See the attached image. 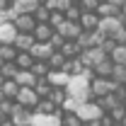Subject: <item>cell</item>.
<instances>
[{
    "instance_id": "cell-11",
    "label": "cell",
    "mask_w": 126,
    "mask_h": 126,
    "mask_svg": "<svg viewBox=\"0 0 126 126\" xmlns=\"http://www.w3.org/2000/svg\"><path fill=\"white\" fill-rule=\"evenodd\" d=\"M68 73L65 70H61V68H51L46 73V80L51 82V87H65V82H68Z\"/></svg>"
},
{
    "instance_id": "cell-38",
    "label": "cell",
    "mask_w": 126,
    "mask_h": 126,
    "mask_svg": "<svg viewBox=\"0 0 126 126\" xmlns=\"http://www.w3.org/2000/svg\"><path fill=\"white\" fill-rule=\"evenodd\" d=\"M5 5H7V2H5V0H0V10H2V7H5Z\"/></svg>"
},
{
    "instance_id": "cell-24",
    "label": "cell",
    "mask_w": 126,
    "mask_h": 126,
    "mask_svg": "<svg viewBox=\"0 0 126 126\" xmlns=\"http://www.w3.org/2000/svg\"><path fill=\"white\" fill-rule=\"evenodd\" d=\"M29 70L36 75V78H46V73L51 70V68H48V63H46V61H34V63L29 65Z\"/></svg>"
},
{
    "instance_id": "cell-20",
    "label": "cell",
    "mask_w": 126,
    "mask_h": 126,
    "mask_svg": "<svg viewBox=\"0 0 126 126\" xmlns=\"http://www.w3.org/2000/svg\"><path fill=\"white\" fill-rule=\"evenodd\" d=\"M109 78L114 80V82H121V85H124V82H126V65H124V63H114Z\"/></svg>"
},
{
    "instance_id": "cell-5",
    "label": "cell",
    "mask_w": 126,
    "mask_h": 126,
    "mask_svg": "<svg viewBox=\"0 0 126 126\" xmlns=\"http://www.w3.org/2000/svg\"><path fill=\"white\" fill-rule=\"evenodd\" d=\"M51 51H53V46L48 41H34L29 46V53H32L34 61H46L48 56H51Z\"/></svg>"
},
{
    "instance_id": "cell-7",
    "label": "cell",
    "mask_w": 126,
    "mask_h": 126,
    "mask_svg": "<svg viewBox=\"0 0 126 126\" xmlns=\"http://www.w3.org/2000/svg\"><path fill=\"white\" fill-rule=\"evenodd\" d=\"M53 32L63 34V39H75L80 32H82V27H80L78 22H73V19H63V24L58 27V29H53Z\"/></svg>"
},
{
    "instance_id": "cell-15",
    "label": "cell",
    "mask_w": 126,
    "mask_h": 126,
    "mask_svg": "<svg viewBox=\"0 0 126 126\" xmlns=\"http://www.w3.org/2000/svg\"><path fill=\"white\" fill-rule=\"evenodd\" d=\"M10 5H12V7L17 10V15H32V12L36 10L39 0H12Z\"/></svg>"
},
{
    "instance_id": "cell-42",
    "label": "cell",
    "mask_w": 126,
    "mask_h": 126,
    "mask_svg": "<svg viewBox=\"0 0 126 126\" xmlns=\"http://www.w3.org/2000/svg\"><path fill=\"white\" fill-rule=\"evenodd\" d=\"M5 2H7V5H10V2H12V0H5Z\"/></svg>"
},
{
    "instance_id": "cell-43",
    "label": "cell",
    "mask_w": 126,
    "mask_h": 126,
    "mask_svg": "<svg viewBox=\"0 0 126 126\" xmlns=\"http://www.w3.org/2000/svg\"><path fill=\"white\" fill-rule=\"evenodd\" d=\"M2 80H5V78H2V75H0V82H2Z\"/></svg>"
},
{
    "instance_id": "cell-26",
    "label": "cell",
    "mask_w": 126,
    "mask_h": 126,
    "mask_svg": "<svg viewBox=\"0 0 126 126\" xmlns=\"http://www.w3.org/2000/svg\"><path fill=\"white\" fill-rule=\"evenodd\" d=\"M46 97L53 102V104H56V107H61L63 99H65V87H51V92H48Z\"/></svg>"
},
{
    "instance_id": "cell-40",
    "label": "cell",
    "mask_w": 126,
    "mask_h": 126,
    "mask_svg": "<svg viewBox=\"0 0 126 126\" xmlns=\"http://www.w3.org/2000/svg\"><path fill=\"white\" fill-rule=\"evenodd\" d=\"M121 124H124V126H126V114H124V119H121Z\"/></svg>"
},
{
    "instance_id": "cell-3",
    "label": "cell",
    "mask_w": 126,
    "mask_h": 126,
    "mask_svg": "<svg viewBox=\"0 0 126 126\" xmlns=\"http://www.w3.org/2000/svg\"><path fill=\"white\" fill-rule=\"evenodd\" d=\"M75 114H78L80 121H94V119H99L104 111H102V107H99L94 99H85V102H80V104H78Z\"/></svg>"
},
{
    "instance_id": "cell-19",
    "label": "cell",
    "mask_w": 126,
    "mask_h": 126,
    "mask_svg": "<svg viewBox=\"0 0 126 126\" xmlns=\"http://www.w3.org/2000/svg\"><path fill=\"white\" fill-rule=\"evenodd\" d=\"M58 51H61L65 58H73V56H78V53H80V46L75 44V39H65V41H63V46L58 48Z\"/></svg>"
},
{
    "instance_id": "cell-29",
    "label": "cell",
    "mask_w": 126,
    "mask_h": 126,
    "mask_svg": "<svg viewBox=\"0 0 126 126\" xmlns=\"http://www.w3.org/2000/svg\"><path fill=\"white\" fill-rule=\"evenodd\" d=\"M48 15H51V10H48L44 2H39V5H36V10L32 12V17H34L36 22H46V19H48Z\"/></svg>"
},
{
    "instance_id": "cell-16",
    "label": "cell",
    "mask_w": 126,
    "mask_h": 126,
    "mask_svg": "<svg viewBox=\"0 0 126 126\" xmlns=\"http://www.w3.org/2000/svg\"><path fill=\"white\" fill-rule=\"evenodd\" d=\"M12 24L17 27V32H32L34 24H36V19L32 15H17L15 19H12Z\"/></svg>"
},
{
    "instance_id": "cell-44",
    "label": "cell",
    "mask_w": 126,
    "mask_h": 126,
    "mask_svg": "<svg viewBox=\"0 0 126 126\" xmlns=\"http://www.w3.org/2000/svg\"><path fill=\"white\" fill-rule=\"evenodd\" d=\"M70 2H78V0H70Z\"/></svg>"
},
{
    "instance_id": "cell-32",
    "label": "cell",
    "mask_w": 126,
    "mask_h": 126,
    "mask_svg": "<svg viewBox=\"0 0 126 126\" xmlns=\"http://www.w3.org/2000/svg\"><path fill=\"white\" fill-rule=\"evenodd\" d=\"M107 114H109L114 121H121V119H124V114H126V109H124V104H116V107H114V109H109Z\"/></svg>"
},
{
    "instance_id": "cell-49",
    "label": "cell",
    "mask_w": 126,
    "mask_h": 126,
    "mask_svg": "<svg viewBox=\"0 0 126 126\" xmlns=\"http://www.w3.org/2000/svg\"><path fill=\"white\" fill-rule=\"evenodd\" d=\"M24 126H27V124H24Z\"/></svg>"
},
{
    "instance_id": "cell-41",
    "label": "cell",
    "mask_w": 126,
    "mask_h": 126,
    "mask_svg": "<svg viewBox=\"0 0 126 126\" xmlns=\"http://www.w3.org/2000/svg\"><path fill=\"white\" fill-rule=\"evenodd\" d=\"M121 104H124V109H126V97H124V102H121Z\"/></svg>"
},
{
    "instance_id": "cell-23",
    "label": "cell",
    "mask_w": 126,
    "mask_h": 126,
    "mask_svg": "<svg viewBox=\"0 0 126 126\" xmlns=\"http://www.w3.org/2000/svg\"><path fill=\"white\" fill-rule=\"evenodd\" d=\"M12 61L17 63V68H29L32 63H34V58H32L29 51H17V56L12 58Z\"/></svg>"
},
{
    "instance_id": "cell-2",
    "label": "cell",
    "mask_w": 126,
    "mask_h": 126,
    "mask_svg": "<svg viewBox=\"0 0 126 126\" xmlns=\"http://www.w3.org/2000/svg\"><path fill=\"white\" fill-rule=\"evenodd\" d=\"M121 27H126L124 12H119V15H109V17H99V22H97L94 29L99 32V34H104V36H114Z\"/></svg>"
},
{
    "instance_id": "cell-50",
    "label": "cell",
    "mask_w": 126,
    "mask_h": 126,
    "mask_svg": "<svg viewBox=\"0 0 126 126\" xmlns=\"http://www.w3.org/2000/svg\"><path fill=\"white\" fill-rule=\"evenodd\" d=\"M124 85H126V82H124Z\"/></svg>"
},
{
    "instance_id": "cell-10",
    "label": "cell",
    "mask_w": 126,
    "mask_h": 126,
    "mask_svg": "<svg viewBox=\"0 0 126 126\" xmlns=\"http://www.w3.org/2000/svg\"><path fill=\"white\" fill-rule=\"evenodd\" d=\"M36 39H34V34L32 32H17L15 39H12V44H15L17 51H29V46L34 44Z\"/></svg>"
},
{
    "instance_id": "cell-39",
    "label": "cell",
    "mask_w": 126,
    "mask_h": 126,
    "mask_svg": "<svg viewBox=\"0 0 126 126\" xmlns=\"http://www.w3.org/2000/svg\"><path fill=\"white\" fill-rule=\"evenodd\" d=\"M121 12H124V17H126V2H124V7H121Z\"/></svg>"
},
{
    "instance_id": "cell-27",
    "label": "cell",
    "mask_w": 126,
    "mask_h": 126,
    "mask_svg": "<svg viewBox=\"0 0 126 126\" xmlns=\"http://www.w3.org/2000/svg\"><path fill=\"white\" fill-rule=\"evenodd\" d=\"M15 73H17V63L15 61H2L0 63V75L2 78H12Z\"/></svg>"
},
{
    "instance_id": "cell-17",
    "label": "cell",
    "mask_w": 126,
    "mask_h": 126,
    "mask_svg": "<svg viewBox=\"0 0 126 126\" xmlns=\"http://www.w3.org/2000/svg\"><path fill=\"white\" fill-rule=\"evenodd\" d=\"M111 65H114V63H111V58L107 56V58H102L99 63H94V65H92V73H94V75H99V78H109Z\"/></svg>"
},
{
    "instance_id": "cell-14",
    "label": "cell",
    "mask_w": 126,
    "mask_h": 126,
    "mask_svg": "<svg viewBox=\"0 0 126 126\" xmlns=\"http://www.w3.org/2000/svg\"><path fill=\"white\" fill-rule=\"evenodd\" d=\"M15 34H17V27L12 22H7V19L0 22V41H2V44H12Z\"/></svg>"
},
{
    "instance_id": "cell-25",
    "label": "cell",
    "mask_w": 126,
    "mask_h": 126,
    "mask_svg": "<svg viewBox=\"0 0 126 126\" xmlns=\"http://www.w3.org/2000/svg\"><path fill=\"white\" fill-rule=\"evenodd\" d=\"M34 92L39 94V97H46V94L51 92V82H48L46 78H36V82H34Z\"/></svg>"
},
{
    "instance_id": "cell-47",
    "label": "cell",
    "mask_w": 126,
    "mask_h": 126,
    "mask_svg": "<svg viewBox=\"0 0 126 126\" xmlns=\"http://www.w3.org/2000/svg\"><path fill=\"white\" fill-rule=\"evenodd\" d=\"M0 63H2V58H0Z\"/></svg>"
},
{
    "instance_id": "cell-9",
    "label": "cell",
    "mask_w": 126,
    "mask_h": 126,
    "mask_svg": "<svg viewBox=\"0 0 126 126\" xmlns=\"http://www.w3.org/2000/svg\"><path fill=\"white\" fill-rule=\"evenodd\" d=\"M29 114H32V109H27V107H22V104L15 102V107H12V111H10L7 116L15 121V126H24L27 121H29Z\"/></svg>"
},
{
    "instance_id": "cell-33",
    "label": "cell",
    "mask_w": 126,
    "mask_h": 126,
    "mask_svg": "<svg viewBox=\"0 0 126 126\" xmlns=\"http://www.w3.org/2000/svg\"><path fill=\"white\" fill-rule=\"evenodd\" d=\"M63 41H65V39H63V34H58V32H53V34L48 36V44H51L53 48H61V46H63Z\"/></svg>"
},
{
    "instance_id": "cell-35",
    "label": "cell",
    "mask_w": 126,
    "mask_h": 126,
    "mask_svg": "<svg viewBox=\"0 0 126 126\" xmlns=\"http://www.w3.org/2000/svg\"><path fill=\"white\" fill-rule=\"evenodd\" d=\"M0 126H15V121H12L10 116H2V119H0Z\"/></svg>"
},
{
    "instance_id": "cell-18",
    "label": "cell",
    "mask_w": 126,
    "mask_h": 126,
    "mask_svg": "<svg viewBox=\"0 0 126 126\" xmlns=\"http://www.w3.org/2000/svg\"><path fill=\"white\" fill-rule=\"evenodd\" d=\"M17 90H19V85H17L12 78H5L2 82H0V94H2V97H10V99H15Z\"/></svg>"
},
{
    "instance_id": "cell-36",
    "label": "cell",
    "mask_w": 126,
    "mask_h": 126,
    "mask_svg": "<svg viewBox=\"0 0 126 126\" xmlns=\"http://www.w3.org/2000/svg\"><path fill=\"white\" fill-rule=\"evenodd\" d=\"M109 2H111V5H116V7L121 10V7H124V2H126V0H109Z\"/></svg>"
},
{
    "instance_id": "cell-31",
    "label": "cell",
    "mask_w": 126,
    "mask_h": 126,
    "mask_svg": "<svg viewBox=\"0 0 126 126\" xmlns=\"http://www.w3.org/2000/svg\"><path fill=\"white\" fill-rule=\"evenodd\" d=\"M12 107H15V99H10V97H2V99H0V114H2V116H7V114L12 111Z\"/></svg>"
},
{
    "instance_id": "cell-13",
    "label": "cell",
    "mask_w": 126,
    "mask_h": 126,
    "mask_svg": "<svg viewBox=\"0 0 126 126\" xmlns=\"http://www.w3.org/2000/svg\"><path fill=\"white\" fill-rule=\"evenodd\" d=\"M32 34H34L36 41H48V36L53 34V27H51L48 22H36L34 29H32Z\"/></svg>"
},
{
    "instance_id": "cell-12",
    "label": "cell",
    "mask_w": 126,
    "mask_h": 126,
    "mask_svg": "<svg viewBox=\"0 0 126 126\" xmlns=\"http://www.w3.org/2000/svg\"><path fill=\"white\" fill-rule=\"evenodd\" d=\"M94 102L102 107V111H109V109H114L116 104H121V97L116 92H107V94H102V97H94Z\"/></svg>"
},
{
    "instance_id": "cell-37",
    "label": "cell",
    "mask_w": 126,
    "mask_h": 126,
    "mask_svg": "<svg viewBox=\"0 0 126 126\" xmlns=\"http://www.w3.org/2000/svg\"><path fill=\"white\" fill-rule=\"evenodd\" d=\"M109 126H124V124H121V121H111Z\"/></svg>"
},
{
    "instance_id": "cell-46",
    "label": "cell",
    "mask_w": 126,
    "mask_h": 126,
    "mask_svg": "<svg viewBox=\"0 0 126 126\" xmlns=\"http://www.w3.org/2000/svg\"><path fill=\"white\" fill-rule=\"evenodd\" d=\"M0 22H2V17H0Z\"/></svg>"
},
{
    "instance_id": "cell-22",
    "label": "cell",
    "mask_w": 126,
    "mask_h": 126,
    "mask_svg": "<svg viewBox=\"0 0 126 126\" xmlns=\"http://www.w3.org/2000/svg\"><path fill=\"white\" fill-rule=\"evenodd\" d=\"M46 63H48V68H61L63 70V63H65V56H63L58 48H53L51 51V56L46 58Z\"/></svg>"
},
{
    "instance_id": "cell-48",
    "label": "cell",
    "mask_w": 126,
    "mask_h": 126,
    "mask_svg": "<svg viewBox=\"0 0 126 126\" xmlns=\"http://www.w3.org/2000/svg\"><path fill=\"white\" fill-rule=\"evenodd\" d=\"M0 44H2V41H0Z\"/></svg>"
},
{
    "instance_id": "cell-6",
    "label": "cell",
    "mask_w": 126,
    "mask_h": 126,
    "mask_svg": "<svg viewBox=\"0 0 126 126\" xmlns=\"http://www.w3.org/2000/svg\"><path fill=\"white\" fill-rule=\"evenodd\" d=\"M97 22H99V15H97L94 10H82L80 17H78V24H80L85 32H92L94 27H97Z\"/></svg>"
},
{
    "instance_id": "cell-4",
    "label": "cell",
    "mask_w": 126,
    "mask_h": 126,
    "mask_svg": "<svg viewBox=\"0 0 126 126\" xmlns=\"http://www.w3.org/2000/svg\"><path fill=\"white\" fill-rule=\"evenodd\" d=\"M15 102L22 104V107H27V109H34V104L39 102V94L34 92V87H22L19 85V90L15 94Z\"/></svg>"
},
{
    "instance_id": "cell-1",
    "label": "cell",
    "mask_w": 126,
    "mask_h": 126,
    "mask_svg": "<svg viewBox=\"0 0 126 126\" xmlns=\"http://www.w3.org/2000/svg\"><path fill=\"white\" fill-rule=\"evenodd\" d=\"M65 94L78 99V102H85V99H92L90 94V78L85 73H78V75H70L68 82H65Z\"/></svg>"
},
{
    "instance_id": "cell-28",
    "label": "cell",
    "mask_w": 126,
    "mask_h": 126,
    "mask_svg": "<svg viewBox=\"0 0 126 126\" xmlns=\"http://www.w3.org/2000/svg\"><path fill=\"white\" fill-rule=\"evenodd\" d=\"M15 56H17L15 44H0V58H2V61H12Z\"/></svg>"
},
{
    "instance_id": "cell-45",
    "label": "cell",
    "mask_w": 126,
    "mask_h": 126,
    "mask_svg": "<svg viewBox=\"0 0 126 126\" xmlns=\"http://www.w3.org/2000/svg\"><path fill=\"white\" fill-rule=\"evenodd\" d=\"M0 119H2V114H0Z\"/></svg>"
},
{
    "instance_id": "cell-34",
    "label": "cell",
    "mask_w": 126,
    "mask_h": 126,
    "mask_svg": "<svg viewBox=\"0 0 126 126\" xmlns=\"http://www.w3.org/2000/svg\"><path fill=\"white\" fill-rule=\"evenodd\" d=\"M80 10H94L97 5H99V0H78Z\"/></svg>"
},
{
    "instance_id": "cell-30",
    "label": "cell",
    "mask_w": 126,
    "mask_h": 126,
    "mask_svg": "<svg viewBox=\"0 0 126 126\" xmlns=\"http://www.w3.org/2000/svg\"><path fill=\"white\" fill-rule=\"evenodd\" d=\"M63 19H65V17H63V12H58V10H51V15H48L46 22L53 27V29H58V27L63 24Z\"/></svg>"
},
{
    "instance_id": "cell-21",
    "label": "cell",
    "mask_w": 126,
    "mask_h": 126,
    "mask_svg": "<svg viewBox=\"0 0 126 126\" xmlns=\"http://www.w3.org/2000/svg\"><path fill=\"white\" fill-rule=\"evenodd\" d=\"M109 58H111V63H124L126 65V46L124 44H116L109 51Z\"/></svg>"
},
{
    "instance_id": "cell-8",
    "label": "cell",
    "mask_w": 126,
    "mask_h": 126,
    "mask_svg": "<svg viewBox=\"0 0 126 126\" xmlns=\"http://www.w3.org/2000/svg\"><path fill=\"white\" fill-rule=\"evenodd\" d=\"M17 85H22V87H34V82H36V75L32 73L29 68H17V73L12 75Z\"/></svg>"
}]
</instances>
